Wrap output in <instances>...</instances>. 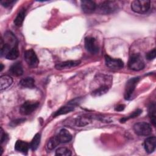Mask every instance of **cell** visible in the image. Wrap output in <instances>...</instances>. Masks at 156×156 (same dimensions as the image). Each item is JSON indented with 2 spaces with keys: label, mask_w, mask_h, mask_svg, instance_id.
Instances as JSON below:
<instances>
[{
  "label": "cell",
  "mask_w": 156,
  "mask_h": 156,
  "mask_svg": "<svg viewBox=\"0 0 156 156\" xmlns=\"http://www.w3.org/2000/svg\"><path fill=\"white\" fill-rule=\"evenodd\" d=\"M118 4L114 1H105L96 6L97 13L102 15H108L117 10Z\"/></svg>",
  "instance_id": "obj_1"
},
{
  "label": "cell",
  "mask_w": 156,
  "mask_h": 156,
  "mask_svg": "<svg viewBox=\"0 0 156 156\" xmlns=\"http://www.w3.org/2000/svg\"><path fill=\"white\" fill-rule=\"evenodd\" d=\"M151 7V2L149 0H135L131 3L132 10L137 13H144L147 12Z\"/></svg>",
  "instance_id": "obj_2"
},
{
  "label": "cell",
  "mask_w": 156,
  "mask_h": 156,
  "mask_svg": "<svg viewBox=\"0 0 156 156\" xmlns=\"http://www.w3.org/2000/svg\"><path fill=\"white\" fill-rule=\"evenodd\" d=\"M145 66L144 62L139 54H132L128 62V67L133 71H140Z\"/></svg>",
  "instance_id": "obj_3"
},
{
  "label": "cell",
  "mask_w": 156,
  "mask_h": 156,
  "mask_svg": "<svg viewBox=\"0 0 156 156\" xmlns=\"http://www.w3.org/2000/svg\"><path fill=\"white\" fill-rule=\"evenodd\" d=\"M135 133L140 136H148L151 134L152 129L151 126L145 122H139L133 125Z\"/></svg>",
  "instance_id": "obj_4"
},
{
  "label": "cell",
  "mask_w": 156,
  "mask_h": 156,
  "mask_svg": "<svg viewBox=\"0 0 156 156\" xmlns=\"http://www.w3.org/2000/svg\"><path fill=\"white\" fill-rule=\"evenodd\" d=\"M140 80L139 77H135L130 79L126 83L124 91V99L126 100H129L135 89V87Z\"/></svg>",
  "instance_id": "obj_5"
},
{
  "label": "cell",
  "mask_w": 156,
  "mask_h": 156,
  "mask_svg": "<svg viewBox=\"0 0 156 156\" xmlns=\"http://www.w3.org/2000/svg\"><path fill=\"white\" fill-rule=\"evenodd\" d=\"M24 58L27 65L31 68L37 67L39 63L38 57L35 51L32 49L25 51L24 54Z\"/></svg>",
  "instance_id": "obj_6"
},
{
  "label": "cell",
  "mask_w": 156,
  "mask_h": 156,
  "mask_svg": "<svg viewBox=\"0 0 156 156\" xmlns=\"http://www.w3.org/2000/svg\"><path fill=\"white\" fill-rule=\"evenodd\" d=\"M38 102L26 101L20 107V113L23 115H29L33 113L38 108Z\"/></svg>",
  "instance_id": "obj_7"
},
{
  "label": "cell",
  "mask_w": 156,
  "mask_h": 156,
  "mask_svg": "<svg viewBox=\"0 0 156 156\" xmlns=\"http://www.w3.org/2000/svg\"><path fill=\"white\" fill-rule=\"evenodd\" d=\"M85 48L87 51L93 54H97L99 50L98 41L92 37H87L85 38Z\"/></svg>",
  "instance_id": "obj_8"
},
{
  "label": "cell",
  "mask_w": 156,
  "mask_h": 156,
  "mask_svg": "<svg viewBox=\"0 0 156 156\" xmlns=\"http://www.w3.org/2000/svg\"><path fill=\"white\" fill-rule=\"evenodd\" d=\"M105 62L107 66L112 69H121L124 66V62L120 58H114L108 55H105Z\"/></svg>",
  "instance_id": "obj_9"
},
{
  "label": "cell",
  "mask_w": 156,
  "mask_h": 156,
  "mask_svg": "<svg viewBox=\"0 0 156 156\" xmlns=\"http://www.w3.org/2000/svg\"><path fill=\"white\" fill-rule=\"evenodd\" d=\"M81 8L82 11L87 14L92 13L96 9V4L93 1L90 0H83L80 2Z\"/></svg>",
  "instance_id": "obj_10"
},
{
  "label": "cell",
  "mask_w": 156,
  "mask_h": 156,
  "mask_svg": "<svg viewBox=\"0 0 156 156\" xmlns=\"http://www.w3.org/2000/svg\"><path fill=\"white\" fill-rule=\"evenodd\" d=\"M59 143H66L72 140V135L68 130L65 129H62L56 136Z\"/></svg>",
  "instance_id": "obj_11"
},
{
  "label": "cell",
  "mask_w": 156,
  "mask_h": 156,
  "mask_svg": "<svg viewBox=\"0 0 156 156\" xmlns=\"http://www.w3.org/2000/svg\"><path fill=\"white\" fill-rule=\"evenodd\" d=\"M156 147V138L154 136L147 138L144 142V147L145 151L149 153H152Z\"/></svg>",
  "instance_id": "obj_12"
},
{
  "label": "cell",
  "mask_w": 156,
  "mask_h": 156,
  "mask_svg": "<svg viewBox=\"0 0 156 156\" xmlns=\"http://www.w3.org/2000/svg\"><path fill=\"white\" fill-rule=\"evenodd\" d=\"M80 63V62L79 60H67L57 64L55 67L57 69H63L76 66Z\"/></svg>",
  "instance_id": "obj_13"
},
{
  "label": "cell",
  "mask_w": 156,
  "mask_h": 156,
  "mask_svg": "<svg viewBox=\"0 0 156 156\" xmlns=\"http://www.w3.org/2000/svg\"><path fill=\"white\" fill-rule=\"evenodd\" d=\"M30 147V144L22 140H18L15 144V149L23 154H27Z\"/></svg>",
  "instance_id": "obj_14"
},
{
  "label": "cell",
  "mask_w": 156,
  "mask_h": 156,
  "mask_svg": "<svg viewBox=\"0 0 156 156\" xmlns=\"http://www.w3.org/2000/svg\"><path fill=\"white\" fill-rule=\"evenodd\" d=\"M13 83L12 78L8 75H3L0 77V89L1 91L6 90Z\"/></svg>",
  "instance_id": "obj_15"
},
{
  "label": "cell",
  "mask_w": 156,
  "mask_h": 156,
  "mask_svg": "<svg viewBox=\"0 0 156 156\" xmlns=\"http://www.w3.org/2000/svg\"><path fill=\"white\" fill-rule=\"evenodd\" d=\"M10 73L15 76H20L23 74V66L20 62H16L13 63L9 69Z\"/></svg>",
  "instance_id": "obj_16"
},
{
  "label": "cell",
  "mask_w": 156,
  "mask_h": 156,
  "mask_svg": "<svg viewBox=\"0 0 156 156\" xmlns=\"http://www.w3.org/2000/svg\"><path fill=\"white\" fill-rule=\"evenodd\" d=\"M26 16V9L24 8L21 9L18 13L16 18L14 20V24L18 27H20L24 21Z\"/></svg>",
  "instance_id": "obj_17"
},
{
  "label": "cell",
  "mask_w": 156,
  "mask_h": 156,
  "mask_svg": "<svg viewBox=\"0 0 156 156\" xmlns=\"http://www.w3.org/2000/svg\"><path fill=\"white\" fill-rule=\"evenodd\" d=\"M20 85L24 88H34L35 87V80L30 77H25L20 81Z\"/></svg>",
  "instance_id": "obj_18"
},
{
  "label": "cell",
  "mask_w": 156,
  "mask_h": 156,
  "mask_svg": "<svg viewBox=\"0 0 156 156\" xmlns=\"http://www.w3.org/2000/svg\"><path fill=\"white\" fill-rule=\"evenodd\" d=\"M108 90H109L108 86L106 84H103V85H101L99 87H98L96 89H95L94 90H93L91 93V95L94 97L101 96L105 94L106 93H107Z\"/></svg>",
  "instance_id": "obj_19"
},
{
  "label": "cell",
  "mask_w": 156,
  "mask_h": 156,
  "mask_svg": "<svg viewBox=\"0 0 156 156\" xmlns=\"http://www.w3.org/2000/svg\"><path fill=\"white\" fill-rule=\"evenodd\" d=\"M74 109V106L69 104L68 105H65L63 107H62L60 108H59L57 111L55 112V113L53 115V117H55L61 115H65L66 114L71 111H73Z\"/></svg>",
  "instance_id": "obj_20"
},
{
  "label": "cell",
  "mask_w": 156,
  "mask_h": 156,
  "mask_svg": "<svg viewBox=\"0 0 156 156\" xmlns=\"http://www.w3.org/2000/svg\"><path fill=\"white\" fill-rule=\"evenodd\" d=\"M155 113H156V109H155V104L154 102H152L150 104L148 107V115L151 119V122L153 124L154 126H155Z\"/></svg>",
  "instance_id": "obj_21"
},
{
  "label": "cell",
  "mask_w": 156,
  "mask_h": 156,
  "mask_svg": "<svg viewBox=\"0 0 156 156\" xmlns=\"http://www.w3.org/2000/svg\"><path fill=\"white\" fill-rule=\"evenodd\" d=\"M19 54H20V52H19V50H18V46H15L14 48H13L7 54V55L5 57L8 60H15L18 57Z\"/></svg>",
  "instance_id": "obj_22"
},
{
  "label": "cell",
  "mask_w": 156,
  "mask_h": 156,
  "mask_svg": "<svg viewBox=\"0 0 156 156\" xmlns=\"http://www.w3.org/2000/svg\"><path fill=\"white\" fill-rule=\"evenodd\" d=\"M40 140H41V136H40V133H36L32 140L31 141L30 143V148L32 150V151H35L39 144H40Z\"/></svg>",
  "instance_id": "obj_23"
},
{
  "label": "cell",
  "mask_w": 156,
  "mask_h": 156,
  "mask_svg": "<svg viewBox=\"0 0 156 156\" xmlns=\"http://www.w3.org/2000/svg\"><path fill=\"white\" fill-rule=\"evenodd\" d=\"M59 144L60 143H59V142H58V141L57 139L56 136H53V137L51 138L49 140V141L47 143L46 147H47V149L48 150L52 151L54 149H55Z\"/></svg>",
  "instance_id": "obj_24"
},
{
  "label": "cell",
  "mask_w": 156,
  "mask_h": 156,
  "mask_svg": "<svg viewBox=\"0 0 156 156\" xmlns=\"http://www.w3.org/2000/svg\"><path fill=\"white\" fill-rule=\"evenodd\" d=\"M55 155L57 156H70L71 155V151L66 147H61L55 151Z\"/></svg>",
  "instance_id": "obj_25"
},
{
  "label": "cell",
  "mask_w": 156,
  "mask_h": 156,
  "mask_svg": "<svg viewBox=\"0 0 156 156\" xmlns=\"http://www.w3.org/2000/svg\"><path fill=\"white\" fill-rule=\"evenodd\" d=\"M141 113H142V110H141V109H137L136 110H135V112H133L131 115H130L129 116H127V117H124V118H121V119H120V122H126V121L129 120V119L136 118V117H137L138 116H139Z\"/></svg>",
  "instance_id": "obj_26"
},
{
  "label": "cell",
  "mask_w": 156,
  "mask_h": 156,
  "mask_svg": "<svg viewBox=\"0 0 156 156\" xmlns=\"http://www.w3.org/2000/svg\"><path fill=\"white\" fill-rule=\"evenodd\" d=\"M156 56V51H155V48H154L151 51H149L146 54V58L148 60H153L155 58Z\"/></svg>",
  "instance_id": "obj_27"
},
{
  "label": "cell",
  "mask_w": 156,
  "mask_h": 156,
  "mask_svg": "<svg viewBox=\"0 0 156 156\" xmlns=\"http://www.w3.org/2000/svg\"><path fill=\"white\" fill-rule=\"evenodd\" d=\"M15 2V1L14 0H1L0 1V3L2 4V5L5 7H10L11 5H12Z\"/></svg>",
  "instance_id": "obj_28"
},
{
  "label": "cell",
  "mask_w": 156,
  "mask_h": 156,
  "mask_svg": "<svg viewBox=\"0 0 156 156\" xmlns=\"http://www.w3.org/2000/svg\"><path fill=\"white\" fill-rule=\"evenodd\" d=\"M8 140L7 134L4 132L2 128H1V143L2 144L4 142Z\"/></svg>",
  "instance_id": "obj_29"
},
{
  "label": "cell",
  "mask_w": 156,
  "mask_h": 156,
  "mask_svg": "<svg viewBox=\"0 0 156 156\" xmlns=\"http://www.w3.org/2000/svg\"><path fill=\"white\" fill-rule=\"evenodd\" d=\"M25 121V119H15L13 121L11 122L10 123V126L14 127V126H16L17 125H18L19 124L24 122Z\"/></svg>",
  "instance_id": "obj_30"
},
{
  "label": "cell",
  "mask_w": 156,
  "mask_h": 156,
  "mask_svg": "<svg viewBox=\"0 0 156 156\" xmlns=\"http://www.w3.org/2000/svg\"><path fill=\"white\" fill-rule=\"evenodd\" d=\"M124 108H125V105H124V104H119V105H117V106L115 107V110L116 111H117V112H121V111L124 110Z\"/></svg>",
  "instance_id": "obj_31"
},
{
  "label": "cell",
  "mask_w": 156,
  "mask_h": 156,
  "mask_svg": "<svg viewBox=\"0 0 156 156\" xmlns=\"http://www.w3.org/2000/svg\"><path fill=\"white\" fill-rule=\"evenodd\" d=\"M1 68V69H0V71H2V69H3V68H4V66H3L2 63H1V68Z\"/></svg>",
  "instance_id": "obj_32"
}]
</instances>
